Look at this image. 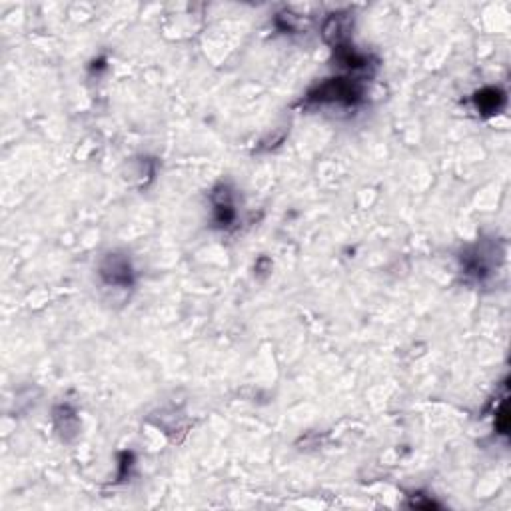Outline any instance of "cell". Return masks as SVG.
<instances>
[{
	"label": "cell",
	"instance_id": "1",
	"mask_svg": "<svg viewBox=\"0 0 511 511\" xmlns=\"http://www.w3.org/2000/svg\"><path fill=\"white\" fill-rule=\"evenodd\" d=\"M102 276L112 286H128L130 280H132V270H130V264L126 262L124 258L110 256L106 264L102 266Z\"/></svg>",
	"mask_w": 511,
	"mask_h": 511
},
{
	"label": "cell",
	"instance_id": "2",
	"mask_svg": "<svg viewBox=\"0 0 511 511\" xmlns=\"http://www.w3.org/2000/svg\"><path fill=\"white\" fill-rule=\"evenodd\" d=\"M477 108L481 110V112H487V114H498V110L501 108V104H503V94L496 90V88H487L484 92H479L477 94Z\"/></svg>",
	"mask_w": 511,
	"mask_h": 511
}]
</instances>
